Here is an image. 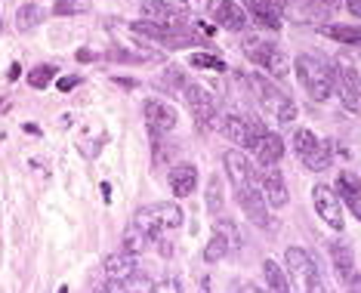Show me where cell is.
Here are the masks:
<instances>
[{
	"label": "cell",
	"instance_id": "cell-24",
	"mask_svg": "<svg viewBox=\"0 0 361 293\" xmlns=\"http://www.w3.org/2000/svg\"><path fill=\"white\" fill-rule=\"evenodd\" d=\"M306 10H302V22H331V15H336L343 0H302Z\"/></svg>",
	"mask_w": 361,
	"mask_h": 293
},
{
	"label": "cell",
	"instance_id": "cell-19",
	"mask_svg": "<svg viewBox=\"0 0 361 293\" xmlns=\"http://www.w3.org/2000/svg\"><path fill=\"white\" fill-rule=\"evenodd\" d=\"M241 50L244 56L253 62V65H259V68H269V59L275 56V40H266L262 35H247L244 37V44H241Z\"/></svg>",
	"mask_w": 361,
	"mask_h": 293
},
{
	"label": "cell",
	"instance_id": "cell-28",
	"mask_svg": "<svg viewBox=\"0 0 361 293\" xmlns=\"http://www.w3.org/2000/svg\"><path fill=\"white\" fill-rule=\"evenodd\" d=\"M228 254H232V244H228V238L223 232L213 229L207 247H204V263H219V259H226Z\"/></svg>",
	"mask_w": 361,
	"mask_h": 293
},
{
	"label": "cell",
	"instance_id": "cell-44",
	"mask_svg": "<svg viewBox=\"0 0 361 293\" xmlns=\"http://www.w3.org/2000/svg\"><path fill=\"white\" fill-rule=\"evenodd\" d=\"M346 293H361V278H358V275L349 281V290H346Z\"/></svg>",
	"mask_w": 361,
	"mask_h": 293
},
{
	"label": "cell",
	"instance_id": "cell-41",
	"mask_svg": "<svg viewBox=\"0 0 361 293\" xmlns=\"http://www.w3.org/2000/svg\"><path fill=\"white\" fill-rule=\"evenodd\" d=\"M75 59H78V62H96V59H99V53H93V50H78Z\"/></svg>",
	"mask_w": 361,
	"mask_h": 293
},
{
	"label": "cell",
	"instance_id": "cell-11",
	"mask_svg": "<svg viewBox=\"0 0 361 293\" xmlns=\"http://www.w3.org/2000/svg\"><path fill=\"white\" fill-rule=\"evenodd\" d=\"M334 77L361 96V50H340L334 56Z\"/></svg>",
	"mask_w": 361,
	"mask_h": 293
},
{
	"label": "cell",
	"instance_id": "cell-2",
	"mask_svg": "<svg viewBox=\"0 0 361 293\" xmlns=\"http://www.w3.org/2000/svg\"><path fill=\"white\" fill-rule=\"evenodd\" d=\"M244 80H247V87L259 96V102L278 118V124H293V120H297L300 111H297V102L290 99V93H284V89L272 84L266 75H244Z\"/></svg>",
	"mask_w": 361,
	"mask_h": 293
},
{
	"label": "cell",
	"instance_id": "cell-6",
	"mask_svg": "<svg viewBox=\"0 0 361 293\" xmlns=\"http://www.w3.org/2000/svg\"><path fill=\"white\" fill-rule=\"evenodd\" d=\"M238 204H241V210L247 213V219L253 225H259V229H269L275 232L278 229V219L269 216V201L266 194H262L259 185H247V189H238Z\"/></svg>",
	"mask_w": 361,
	"mask_h": 293
},
{
	"label": "cell",
	"instance_id": "cell-5",
	"mask_svg": "<svg viewBox=\"0 0 361 293\" xmlns=\"http://www.w3.org/2000/svg\"><path fill=\"white\" fill-rule=\"evenodd\" d=\"M133 223L154 241V238H161L164 229H179L183 225V210L176 204H145L136 210Z\"/></svg>",
	"mask_w": 361,
	"mask_h": 293
},
{
	"label": "cell",
	"instance_id": "cell-16",
	"mask_svg": "<svg viewBox=\"0 0 361 293\" xmlns=\"http://www.w3.org/2000/svg\"><path fill=\"white\" fill-rule=\"evenodd\" d=\"M336 194H340L343 204H346L352 213L361 219V179H358L355 173L343 170V173L336 176Z\"/></svg>",
	"mask_w": 361,
	"mask_h": 293
},
{
	"label": "cell",
	"instance_id": "cell-4",
	"mask_svg": "<svg viewBox=\"0 0 361 293\" xmlns=\"http://www.w3.org/2000/svg\"><path fill=\"white\" fill-rule=\"evenodd\" d=\"M293 151H297V158L302 161V167L312 170V173H322V170L334 164L331 142L318 139L312 130H297V133H293Z\"/></svg>",
	"mask_w": 361,
	"mask_h": 293
},
{
	"label": "cell",
	"instance_id": "cell-13",
	"mask_svg": "<svg viewBox=\"0 0 361 293\" xmlns=\"http://www.w3.org/2000/svg\"><path fill=\"white\" fill-rule=\"evenodd\" d=\"M213 22H216V28H226V31H247V10H244L241 4H235V0H219L216 6H213Z\"/></svg>",
	"mask_w": 361,
	"mask_h": 293
},
{
	"label": "cell",
	"instance_id": "cell-3",
	"mask_svg": "<svg viewBox=\"0 0 361 293\" xmlns=\"http://www.w3.org/2000/svg\"><path fill=\"white\" fill-rule=\"evenodd\" d=\"M284 268L290 275V287H297L300 293H327L322 275H318V266L312 263V256L302 247H287Z\"/></svg>",
	"mask_w": 361,
	"mask_h": 293
},
{
	"label": "cell",
	"instance_id": "cell-48",
	"mask_svg": "<svg viewBox=\"0 0 361 293\" xmlns=\"http://www.w3.org/2000/svg\"><path fill=\"white\" fill-rule=\"evenodd\" d=\"M59 293H68V287H65V284H62V287H59Z\"/></svg>",
	"mask_w": 361,
	"mask_h": 293
},
{
	"label": "cell",
	"instance_id": "cell-37",
	"mask_svg": "<svg viewBox=\"0 0 361 293\" xmlns=\"http://www.w3.org/2000/svg\"><path fill=\"white\" fill-rule=\"evenodd\" d=\"M244 120H247V130H250V142H253V145H257V142L262 139V136H266V133H269V130H266V124H262V120H259L257 115H247V118H244Z\"/></svg>",
	"mask_w": 361,
	"mask_h": 293
},
{
	"label": "cell",
	"instance_id": "cell-21",
	"mask_svg": "<svg viewBox=\"0 0 361 293\" xmlns=\"http://www.w3.org/2000/svg\"><path fill=\"white\" fill-rule=\"evenodd\" d=\"M244 10H247V15L253 22H257L259 28H266V31H278L281 28V15H278L272 10V4L269 0H244Z\"/></svg>",
	"mask_w": 361,
	"mask_h": 293
},
{
	"label": "cell",
	"instance_id": "cell-18",
	"mask_svg": "<svg viewBox=\"0 0 361 293\" xmlns=\"http://www.w3.org/2000/svg\"><path fill=\"white\" fill-rule=\"evenodd\" d=\"M170 179V189H173L176 198H188L195 189H198V167L195 164H176L167 173Z\"/></svg>",
	"mask_w": 361,
	"mask_h": 293
},
{
	"label": "cell",
	"instance_id": "cell-15",
	"mask_svg": "<svg viewBox=\"0 0 361 293\" xmlns=\"http://www.w3.org/2000/svg\"><path fill=\"white\" fill-rule=\"evenodd\" d=\"M102 272L109 281H130L136 275V256L127 254V250H118V254H109L102 263Z\"/></svg>",
	"mask_w": 361,
	"mask_h": 293
},
{
	"label": "cell",
	"instance_id": "cell-9",
	"mask_svg": "<svg viewBox=\"0 0 361 293\" xmlns=\"http://www.w3.org/2000/svg\"><path fill=\"white\" fill-rule=\"evenodd\" d=\"M223 167H226L228 179H232L235 192H238V189H247V185H259V173L250 167L247 154H244L241 149H228V151L223 154Z\"/></svg>",
	"mask_w": 361,
	"mask_h": 293
},
{
	"label": "cell",
	"instance_id": "cell-27",
	"mask_svg": "<svg viewBox=\"0 0 361 293\" xmlns=\"http://www.w3.org/2000/svg\"><path fill=\"white\" fill-rule=\"evenodd\" d=\"M44 10H40L37 4H22L19 10H16V28L19 31H35L40 22H44Z\"/></svg>",
	"mask_w": 361,
	"mask_h": 293
},
{
	"label": "cell",
	"instance_id": "cell-39",
	"mask_svg": "<svg viewBox=\"0 0 361 293\" xmlns=\"http://www.w3.org/2000/svg\"><path fill=\"white\" fill-rule=\"evenodd\" d=\"M80 84V77L78 75H71V77H56V87L62 89V93H68V89H75Z\"/></svg>",
	"mask_w": 361,
	"mask_h": 293
},
{
	"label": "cell",
	"instance_id": "cell-43",
	"mask_svg": "<svg viewBox=\"0 0 361 293\" xmlns=\"http://www.w3.org/2000/svg\"><path fill=\"white\" fill-rule=\"evenodd\" d=\"M346 10L355 15V19H361V0H346Z\"/></svg>",
	"mask_w": 361,
	"mask_h": 293
},
{
	"label": "cell",
	"instance_id": "cell-46",
	"mask_svg": "<svg viewBox=\"0 0 361 293\" xmlns=\"http://www.w3.org/2000/svg\"><path fill=\"white\" fill-rule=\"evenodd\" d=\"M99 189H102V194H105V201H111V185H109V182H102Z\"/></svg>",
	"mask_w": 361,
	"mask_h": 293
},
{
	"label": "cell",
	"instance_id": "cell-17",
	"mask_svg": "<svg viewBox=\"0 0 361 293\" xmlns=\"http://www.w3.org/2000/svg\"><path fill=\"white\" fill-rule=\"evenodd\" d=\"M216 127H219V133H223L228 142H235V145H238V149H253L247 120H244L241 115H226V118H219V120H216Z\"/></svg>",
	"mask_w": 361,
	"mask_h": 293
},
{
	"label": "cell",
	"instance_id": "cell-8",
	"mask_svg": "<svg viewBox=\"0 0 361 293\" xmlns=\"http://www.w3.org/2000/svg\"><path fill=\"white\" fill-rule=\"evenodd\" d=\"M312 201H315L318 216H322L331 229L343 232L346 223H343V201H340V194H336V189H331V185H315V189H312Z\"/></svg>",
	"mask_w": 361,
	"mask_h": 293
},
{
	"label": "cell",
	"instance_id": "cell-45",
	"mask_svg": "<svg viewBox=\"0 0 361 293\" xmlns=\"http://www.w3.org/2000/svg\"><path fill=\"white\" fill-rule=\"evenodd\" d=\"M114 80H118V84L124 87V89H133V87H136V80H130V77H114Z\"/></svg>",
	"mask_w": 361,
	"mask_h": 293
},
{
	"label": "cell",
	"instance_id": "cell-35",
	"mask_svg": "<svg viewBox=\"0 0 361 293\" xmlns=\"http://www.w3.org/2000/svg\"><path fill=\"white\" fill-rule=\"evenodd\" d=\"M287 68H290V62H287V56L281 53V50H275V56H272V59H269V75H272V77H278V80H281V77H287Z\"/></svg>",
	"mask_w": 361,
	"mask_h": 293
},
{
	"label": "cell",
	"instance_id": "cell-42",
	"mask_svg": "<svg viewBox=\"0 0 361 293\" xmlns=\"http://www.w3.org/2000/svg\"><path fill=\"white\" fill-rule=\"evenodd\" d=\"M22 77V65L19 62H13L10 65V71H6V80H19Z\"/></svg>",
	"mask_w": 361,
	"mask_h": 293
},
{
	"label": "cell",
	"instance_id": "cell-14",
	"mask_svg": "<svg viewBox=\"0 0 361 293\" xmlns=\"http://www.w3.org/2000/svg\"><path fill=\"white\" fill-rule=\"evenodd\" d=\"M259 189H262V194H266L269 207L278 210V207L287 204V182H284L281 170H275V167H259Z\"/></svg>",
	"mask_w": 361,
	"mask_h": 293
},
{
	"label": "cell",
	"instance_id": "cell-40",
	"mask_svg": "<svg viewBox=\"0 0 361 293\" xmlns=\"http://www.w3.org/2000/svg\"><path fill=\"white\" fill-rule=\"evenodd\" d=\"M99 293H127V281H109L105 287H99Z\"/></svg>",
	"mask_w": 361,
	"mask_h": 293
},
{
	"label": "cell",
	"instance_id": "cell-25",
	"mask_svg": "<svg viewBox=\"0 0 361 293\" xmlns=\"http://www.w3.org/2000/svg\"><path fill=\"white\" fill-rule=\"evenodd\" d=\"M262 272H266V281H269V290L272 293H293L290 275H287V268H281L275 259H266V263H262Z\"/></svg>",
	"mask_w": 361,
	"mask_h": 293
},
{
	"label": "cell",
	"instance_id": "cell-31",
	"mask_svg": "<svg viewBox=\"0 0 361 293\" xmlns=\"http://www.w3.org/2000/svg\"><path fill=\"white\" fill-rule=\"evenodd\" d=\"M90 13V0H56L53 15H84Z\"/></svg>",
	"mask_w": 361,
	"mask_h": 293
},
{
	"label": "cell",
	"instance_id": "cell-47",
	"mask_svg": "<svg viewBox=\"0 0 361 293\" xmlns=\"http://www.w3.org/2000/svg\"><path fill=\"white\" fill-rule=\"evenodd\" d=\"M244 293H262L259 287H253V284H250V287H244Z\"/></svg>",
	"mask_w": 361,
	"mask_h": 293
},
{
	"label": "cell",
	"instance_id": "cell-30",
	"mask_svg": "<svg viewBox=\"0 0 361 293\" xmlns=\"http://www.w3.org/2000/svg\"><path fill=\"white\" fill-rule=\"evenodd\" d=\"M192 68H207V71H216V75H226L228 65L219 59V56H210V53H195L192 59H188Z\"/></svg>",
	"mask_w": 361,
	"mask_h": 293
},
{
	"label": "cell",
	"instance_id": "cell-23",
	"mask_svg": "<svg viewBox=\"0 0 361 293\" xmlns=\"http://www.w3.org/2000/svg\"><path fill=\"white\" fill-rule=\"evenodd\" d=\"M318 35L340 40L346 46H361V25H340V22L334 25V22H324V25H318Z\"/></svg>",
	"mask_w": 361,
	"mask_h": 293
},
{
	"label": "cell",
	"instance_id": "cell-1",
	"mask_svg": "<svg viewBox=\"0 0 361 293\" xmlns=\"http://www.w3.org/2000/svg\"><path fill=\"white\" fill-rule=\"evenodd\" d=\"M293 68H297L302 89H306L315 102H327L334 96V68H327L318 56H309V53L297 56Z\"/></svg>",
	"mask_w": 361,
	"mask_h": 293
},
{
	"label": "cell",
	"instance_id": "cell-10",
	"mask_svg": "<svg viewBox=\"0 0 361 293\" xmlns=\"http://www.w3.org/2000/svg\"><path fill=\"white\" fill-rule=\"evenodd\" d=\"M142 13H145V19L158 22V25H167V28L192 25V22H188V13L179 10L173 4H167V0H142Z\"/></svg>",
	"mask_w": 361,
	"mask_h": 293
},
{
	"label": "cell",
	"instance_id": "cell-34",
	"mask_svg": "<svg viewBox=\"0 0 361 293\" xmlns=\"http://www.w3.org/2000/svg\"><path fill=\"white\" fill-rule=\"evenodd\" d=\"M213 229H216V232H223L226 235V238H228V244H232V250H238V247H241V232H238V225L232 223V219H216V225H213Z\"/></svg>",
	"mask_w": 361,
	"mask_h": 293
},
{
	"label": "cell",
	"instance_id": "cell-36",
	"mask_svg": "<svg viewBox=\"0 0 361 293\" xmlns=\"http://www.w3.org/2000/svg\"><path fill=\"white\" fill-rule=\"evenodd\" d=\"M164 80H167V87H176V89H185L188 84H185V75H183V68L179 65H170L167 68V75H164ZM161 80V84H164Z\"/></svg>",
	"mask_w": 361,
	"mask_h": 293
},
{
	"label": "cell",
	"instance_id": "cell-22",
	"mask_svg": "<svg viewBox=\"0 0 361 293\" xmlns=\"http://www.w3.org/2000/svg\"><path fill=\"white\" fill-rule=\"evenodd\" d=\"M253 151H257L259 167H275L278 161L284 158V139L278 133H266L257 145H253Z\"/></svg>",
	"mask_w": 361,
	"mask_h": 293
},
{
	"label": "cell",
	"instance_id": "cell-33",
	"mask_svg": "<svg viewBox=\"0 0 361 293\" xmlns=\"http://www.w3.org/2000/svg\"><path fill=\"white\" fill-rule=\"evenodd\" d=\"M207 210L210 213L223 210V179L219 176H210V182H207Z\"/></svg>",
	"mask_w": 361,
	"mask_h": 293
},
{
	"label": "cell",
	"instance_id": "cell-29",
	"mask_svg": "<svg viewBox=\"0 0 361 293\" xmlns=\"http://www.w3.org/2000/svg\"><path fill=\"white\" fill-rule=\"evenodd\" d=\"M53 80H56V65H50V62L35 65V68L28 71V87H35V89H47Z\"/></svg>",
	"mask_w": 361,
	"mask_h": 293
},
{
	"label": "cell",
	"instance_id": "cell-7",
	"mask_svg": "<svg viewBox=\"0 0 361 293\" xmlns=\"http://www.w3.org/2000/svg\"><path fill=\"white\" fill-rule=\"evenodd\" d=\"M183 96H185V105H188V111H192V118L198 120L201 127H210V124H216V99H213V93H207L204 87L198 84H188L183 89Z\"/></svg>",
	"mask_w": 361,
	"mask_h": 293
},
{
	"label": "cell",
	"instance_id": "cell-12",
	"mask_svg": "<svg viewBox=\"0 0 361 293\" xmlns=\"http://www.w3.org/2000/svg\"><path fill=\"white\" fill-rule=\"evenodd\" d=\"M145 124H149V133H170L179 124V115L170 102L164 99H145Z\"/></svg>",
	"mask_w": 361,
	"mask_h": 293
},
{
	"label": "cell",
	"instance_id": "cell-32",
	"mask_svg": "<svg viewBox=\"0 0 361 293\" xmlns=\"http://www.w3.org/2000/svg\"><path fill=\"white\" fill-rule=\"evenodd\" d=\"M334 93L340 96V105H343V108H346V111H358V108H361L358 93H355V89H352V87L343 84V80H336V77H334Z\"/></svg>",
	"mask_w": 361,
	"mask_h": 293
},
{
	"label": "cell",
	"instance_id": "cell-38",
	"mask_svg": "<svg viewBox=\"0 0 361 293\" xmlns=\"http://www.w3.org/2000/svg\"><path fill=\"white\" fill-rule=\"evenodd\" d=\"M152 293H183V284H179L176 278H164V281L152 284Z\"/></svg>",
	"mask_w": 361,
	"mask_h": 293
},
{
	"label": "cell",
	"instance_id": "cell-20",
	"mask_svg": "<svg viewBox=\"0 0 361 293\" xmlns=\"http://www.w3.org/2000/svg\"><path fill=\"white\" fill-rule=\"evenodd\" d=\"M331 263L336 268V275H340L346 284L355 278V250H352L349 241H334L331 244Z\"/></svg>",
	"mask_w": 361,
	"mask_h": 293
},
{
	"label": "cell",
	"instance_id": "cell-26",
	"mask_svg": "<svg viewBox=\"0 0 361 293\" xmlns=\"http://www.w3.org/2000/svg\"><path fill=\"white\" fill-rule=\"evenodd\" d=\"M149 244H152V238L142 229H139L136 223H130L127 229H124V235H121V250H127V254H133V256L142 254Z\"/></svg>",
	"mask_w": 361,
	"mask_h": 293
}]
</instances>
